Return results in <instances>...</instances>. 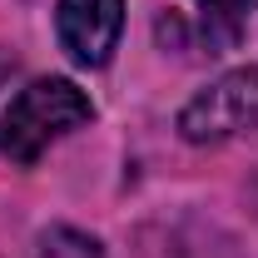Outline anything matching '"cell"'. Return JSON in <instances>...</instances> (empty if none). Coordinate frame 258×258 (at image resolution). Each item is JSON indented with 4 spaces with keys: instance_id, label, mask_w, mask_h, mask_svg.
<instances>
[{
    "instance_id": "obj_1",
    "label": "cell",
    "mask_w": 258,
    "mask_h": 258,
    "mask_svg": "<svg viewBox=\"0 0 258 258\" xmlns=\"http://www.w3.org/2000/svg\"><path fill=\"white\" fill-rule=\"evenodd\" d=\"M90 119H95V104L75 80H35L10 99L0 119V149L10 164H35L55 139L85 129Z\"/></svg>"
},
{
    "instance_id": "obj_2",
    "label": "cell",
    "mask_w": 258,
    "mask_h": 258,
    "mask_svg": "<svg viewBox=\"0 0 258 258\" xmlns=\"http://www.w3.org/2000/svg\"><path fill=\"white\" fill-rule=\"evenodd\" d=\"M258 129V64L228 70L179 109V134L189 144H224Z\"/></svg>"
},
{
    "instance_id": "obj_3",
    "label": "cell",
    "mask_w": 258,
    "mask_h": 258,
    "mask_svg": "<svg viewBox=\"0 0 258 258\" xmlns=\"http://www.w3.org/2000/svg\"><path fill=\"white\" fill-rule=\"evenodd\" d=\"M124 30V0H60L55 5V35L60 50L85 70L109 64Z\"/></svg>"
},
{
    "instance_id": "obj_4",
    "label": "cell",
    "mask_w": 258,
    "mask_h": 258,
    "mask_svg": "<svg viewBox=\"0 0 258 258\" xmlns=\"http://www.w3.org/2000/svg\"><path fill=\"white\" fill-rule=\"evenodd\" d=\"M199 5H204V15H209V20H219V25H224V35L238 30V20H243V10H248V0H199Z\"/></svg>"
}]
</instances>
